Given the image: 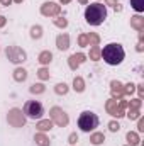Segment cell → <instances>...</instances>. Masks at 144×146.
Returning a JSON list of instances; mask_svg holds the SVG:
<instances>
[{"label": "cell", "instance_id": "4", "mask_svg": "<svg viewBox=\"0 0 144 146\" xmlns=\"http://www.w3.org/2000/svg\"><path fill=\"white\" fill-rule=\"evenodd\" d=\"M24 115L27 117V119H32V121H39V119H42V115H44V107H42V104L39 102V100H27L26 104H24Z\"/></svg>", "mask_w": 144, "mask_h": 146}, {"label": "cell", "instance_id": "22", "mask_svg": "<svg viewBox=\"0 0 144 146\" xmlns=\"http://www.w3.org/2000/svg\"><path fill=\"white\" fill-rule=\"evenodd\" d=\"M36 75H37V78H39L41 82H46V80L51 78V73H49V68H48V66H41V68L36 72Z\"/></svg>", "mask_w": 144, "mask_h": 146}, {"label": "cell", "instance_id": "29", "mask_svg": "<svg viewBox=\"0 0 144 146\" xmlns=\"http://www.w3.org/2000/svg\"><path fill=\"white\" fill-rule=\"evenodd\" d=\"M134 92H136V83L129 82V83H126V85H124V97H131Z\"/></svg>", "mask_w": 144, "mask_h": 146}, {"label": "cell", "instance_id": "33", "mask_svg": "<svg viewBox=\"0 0 144 146\" xmlns=\"http://www.w3.org/2000/svg\"><path fill=\"white\" fill-rule=\"evenodd\" d=\"M119 129H120V124L117 121H110L108 122V131L110 133H119Z\"/></svg>", "mask_w": 144, "mask_h": 146}, {"label": "cell", "instance_id": "34", "mask_svg": "<svg viewBox=\"0 0 144 146\" xmlns=\"http://www.w3.org/2000/svg\"><path fill=\"white\" fill-rule=\"evenodd\" d=\"M76 141H78V134H76V133H71V134L68 136V143H70L71 146H75Z\"/></svg>", "mask_w": 144, "mask_h": 146}, {"label": "cell", "instance_id": "16", "mask_svg": "<svg viewBox=\"0 0 144 146\" xmlns=\"http://www.w3.org/2000/svg\"><path fill=\"white\" fill-rule=\"evenodd\" d=\"M12 78L17 82V83H22V82H26L27 80V70L26 68H22V66H17L14 73H12Z\"/></svg>", "mask_w": 144, "mask_h": 146}, {"label": "cell", "instance_id": "37", "mask_svg": "<svg viewBox=\"0 0 144 146\" xmlns=\"http://www.w3.org/2000/svg\"><path fill=\"white\" fill-rule=\"evenodd\" d=\"M117 3H119V2H117V0H105V3H104V5H105V7H115V5H117Z\"/></svg>", "mask_w": 144, "mask_h": 146}, {"label": "cell", "instance_id": "17", "mask_svg": "<svg viewBox=\"0 0 144 146\" xmlns=\"http://www.w3.org/2000/svg\"><path fill=\"white\" fill-rule=\"evenodd\" d=\"M126 141H127V145L129 146H139L141 138H139L137 131H129V133L126 134Z\"/></svg>", "mask_w": 144, "mask_h": 146}, {"label": "cell", "instance_id": "30", "mask_svg": "<svg viewBox=\"0 0 144 146\" xmlns=\"http://www.w3.org/2000/svg\"><path fill=\"white\" fill-rule=\"evenodd\" d=\"M131 7L137 14H141V12H144V0H131Z\"/></svg>", "mask_w": 144, "mask_h": 146}, {"label": "cell", "instance_id": "7", "mask_svg": "<svg viewBox=\"0 0 144 146\" xmlns=\"http://www.w3.org/2000/svg\"><path fill=\"white\" fill-rule=\"evenodd\" d=\"M49 119L53 121V124H56L59 127H66L68 122H70L68 114L61 109V107H58V106H54V107L49 109Z\"/></svg>", "mask_w": 144, "mask_h": 146}, {"label": "cell", "instance_id": "43", "mask_svg": "<svg viewBox=\"0 0 144 146\" xmlns=\"http://www.w3.org/2000/svg\"><path fill=\"white\" fill-rule=\"evenodd\" d=\"M14 2H15V3H22L24 0H14Z\"/></svg>", "mask_w": 144, "mask_h": 146}, {"label": "cell", "instance_id": "15", "mask_svg": "<svg viewBox=\"0 0 144 146\" xmlns=\"http://www.w3.org/2000/svg\"><path fill=\"white\" fill-rule=\"evenodd\" d=\"M37 61H39V65H41V66H48V65L53 61V53H51V51H48V49L41 51V53H39V56H37Z\"/></svg>", "mask_w": 144, "mask_h": 146}, {"label": "cell", "instance_id": "1", "mask_svg": "<svg viewBox=\"0 0 144 146\" xmlns=\"http://www.w3.org/2000/svg\"><path fill=\"white\" fill-rule=\"evenodd\" d=\"M126 58V51L122 48V44L119 42H108L107 46H104V49H100V60H104L110 66H117L124 61Z\"/></svg>", "mask_w": 144, "mask_h": 146}, {"label": "cell", "instance_id": "13", "mask_svg": "<svg viewBox=\"0 0 144 146\" xmlns=\"http://www.w3.org/2000/svg\"><path fill=\"white\" fill-rule=\"evenodd\" d=\"M131 27L136 29L137 33H143L144 31V17L141 14H136V15L131 17Z\"/></svg>", "mask_w": 144, "mask_h": 146}, {"label": "cell", "instance_id": "24", "mask_svg": "<svg viewBox=\"0 0 144 146\" xmlns=\"http://www.w3.org/2000/svg\"><path fill=\"white\" fill-rule=\"evenodd\" d=\"M87 58H90L92 61H98L100 60V46H90V53L87 54Z\"/></svg>", "mask_w": 144, "mask_h": 146}, {"label": "cell", "instance_id": "35", "mask_svg": "<svg viewBox=\"0 0 144 146\" xmlns=\"http://www.w3.org/2000/svg\"><path fill=\"white\" fill-rule=\"evenodd\" d=\"M136 90H137V94H139V97H137V99H141V100H143V97H144V85H143V83L136 85Z\"/></svg>", "mask_w": 144, "mask_h": 146}, {"label": "cell", "instance_id": "9", "mask_svg": "<svg viewBox=\"0 0 144 146\" xmlns=\"http://www.w3.org/2000/svg\"><path fill=\"white\" fill-rule=\"evenodd\" d=\"M117 102H119V100H115V99L110 97L107 102H105V110H107L110 115H114V117H124V115H126V110L120 109Z\"/></svg>", "mask_w": 144, "mask_h": 146}, {"label": "cell", "instance_id": "44", "mask_svg": "<svg viewBox=\"0 0 144 146\" xmlns=\"http://www.w3.org/2000/svg\"><path fill=\"white\" fill-rule=\"evenodd\" d=\"M75 146H76V145H75Z\"/></svg>", "mask_w": 144, "mask_h": 146}, {"label": "cell", "instance_id": "27", "mask_svg": "<svg viewBox=\"0 0 144 146\" xmlns=\"http://www.w3.org/2000/svg\"><path fill=\"white\" fill-rule=\"evenodd\" d=\"M87 36H88V48L100 44V36H98L97 33H90V34H87Z\"/></svg>", "mask_w": 144, "mask_h": 146}, {"label": "cell", "instance_id": "2", "mask_svg": "<svg viewBox=\"0 0 144 146\" xmlns=\"http://www.w3.org/2000/svg\"><path fill=\"white\" fill-rule=\"evenodd\" d=\"M107 19V7L100 2H93L85 9V21L90 26H100Z\"/></svg>", "mask_w": 144, "mask_h": 146}, {"label": "cell", "instance_id": "28", "mask_svg": "<svg viewBox=\"0 0 144 146\" xmlns=\"http://www.w3.org/2000/svg\"><path fill=\"white\" fill-rule=\"evenodd\" d=\"M53 24H54L56 27H59V29H65V27H68V19L58 15L56 19H53Z\"/></svg>", "mask_w": 144, "mask_h": 146}, {"label": "cell", "instance_id": "40", "mask_svg": "<svg viewBox=\"0 0 144 146\" xmlns=\"http://www.w3.org/2000/svg\"><path fill=\"white\" fill-rule=\"evenodd\" d=\"M114 10H115V12H122V5H120V3H117V5L114 7Z\"/></svg>", "mask_w": 144, "mask_h": 146}, {"label": "cell", "instance_id": "36", "mask_svg": "<svg viewBox=\"0 0 144 146\" xmlns=\"http://www.w3.org/2000/svg\"><path fill=\"white\" fill-rule=\"evenodd\" d=\"M137 131H139V133H143V131H144V119H143V115L137 119Z\"/></svg>", "mask_w": 144, "mask_h": 146}, {"label": "cell", "instance_id": "6", "mask_svg": "<svg viewBox=\"0 0 144 146\" xmlns=\"http://www.w3.org/2000/svg\"><path fill=\"white\" fill-rule=\"evenodd\" d=\"M26 121H27V117L24 115L22 109L12 107V109L9 110V114H7V122L12 127H24L26 126Z\"/></svg>", "mask_w": 144, "mask_h": 146}, {"label": "cell", "instance_id": "38", "mask_svg": "<svg viewBox=\"0 0 144 146\" xmlns=\"http://www.w3.org/2000/svg\"><path fill=\"white\" fill-rule=\"evenodd\" d=\"M5 24H7V17L5 15H0V29L5 27Z\"/></svg>", "mask_w": 144, "mask_h": 146}, {"label": "cell", "instance_id": "3", "mask_svg": "<svg viewBox=\"0 0 144 146\" xmlns=\"http://www.w3.org/2000/svg\"><path fill=\"white\" fill-rule=\"evenodd\" d=\"M98 122H100L98 115H97L95 112H92V110H83V112L80 114V117H78V127H80V131H83V133H92V131H95V129L98 127Z\"/></svg>", "mask_w": 144, "mask_h": 146}, {"label": "cell", "instance_id": "5", "mask_svg": "<svg viewBox=\"0 0 144 146\" xmlns=\"http://www.w3.org/2000/svg\"><path fill=\"white\" fill-rule=\"evenodd\" d=\"M5 54H7V60L14 65H22L27 60V53L19 46H7Z\"/></svg>", "mask_w": 144, "mask_h": 146}, {"label": "cell", "instance_id": "41", "mask_svg": "<svg viewBox=\"0 0 144 146\" xmlns=\"http://www.w3.org/2000/svg\"><path fill=\"white\" fill-rule=\"evenodd\" d=\"M70 2H71V0H59V2H58V3H59V5H68V3H70Z\"/></svg>", "mask_w": 144, "mask_h": 146}, {"label": "cell", "instance_id": "31", "mask_svg": "<svg viewBox=\"0 0 144 146\" xmlns=\"http://www.w3.org/2000/svg\"><path fill=\"white\" fill-rule=\"evenodd\" d=\"M143 107V100L141 99H131L127 102V109H141Z\"/></svg>", "mask_w": 144, "mask_h": 146}, {"label": "cell", "instance_id": "32", "mask_svg": "<svg viewBox=\"0 0 144 146\" xmlns=\"http://www.w3.org/2000/svg\"><path fill=\"white\" fill-rule=\"evenodd\" d=\"M78 46H80V48H88V36H87L85 33H81V34L78 36Z\"/></svg>", "mask_w": 144, "mask_h": 146}, {"label": "cell", "instance_id": "12", "mask_svg": "<svg viewBox=\"0 0 144 146\" xmlns=\"http://www.w3.org/2000/svg\"><path fill=\"white\" fill-rule=\"evenodd\" d=\"M56 48L59 51H66L70 48V36L66 33H61V34L56 36Z\"/></svg>", "mask_w": 144, "mask_h": 146}, {"label": "cell", "instance_id": "42", "mask_svg": "<svg viewBox=\"0 0 144 146\" xmlns=\"http://www.w3.org/2000/svg\"><path fill=\"white\" fill-rule=\"evenodd\" d=\"M78 2H80L81 5H88V0H78Z\"/></svg>", "mask_w": 144, "mask_h": 146}, {"label": "cell", "instance_id": "14", "mask_svg": "<svg viewBox=\"0 0 144 146\" xmlns=\"http://www.w3.org/2000/svg\"><path fill=\"white\" fill-rule=\"evenodd\" d=\"M53 121L51 119H39L36 122V129L39 133H48V131H51L53 129Z\"/></svg>", "mask_w": 144, "mask_h": 146}, {"label": "cell", "instance_id": "8", "mask_svg": "<svg viewBox=\"0 0 144 146\" xmlns=\"http://www.w3.org/2000/svg\"><path fill=\"white\" fill-rule=\"evenodd\" d=\"M39 10L44 17H58L61 14V5L58 2H44Z\"/></svg>", "mask_w": 144, "mask_h": 146}, {"label": "cell", "instance_id": "20", "mask_svg": "<svg viewBox=\"0 0 144 146\" xmlns=\"http://www.w3.org/2000/svg\"><path fill=\"white\" fill-rule=\"evenodd\" d=\"M29 92H31L32 95H41V94L46 92V87H44L42 82H39V83H32V85L29 87Z\"/></svg>", "mask_w": 144, "mask_h": 146}, {"label": "cell", "instance_id": "26", "mask_svg": "<svg viewBox=\"0 0 144 146\" xmlns=\"http://www.w3.org/2000/svg\"><path fill=\"white\" fill-rule=\"evenodd\" d=\"M126 117H127L129 121H136V119H139V117H141V109H127Z\"/></svg>", "mask_w": 144, "mask_h": 146}, {"label": "cell", "instance_id": "10", "mask_svg": "<svg viewBox=\"0 0 144 146\" xmlns=\"http://www.w3.org/2000/svg\"><path fill=\"white\" fill-rule=\"evenodd\" d=\"M85 61H87V54H85V53H75V54H71V56L68 58V66L71 68L73 72H76Z\"/></svg>", "mask_w": 144, "mask_h": 146}, {"label": "cell", "instance_id": "21", "mask_svg": "<svg viewBox=\"0 0 144 146\" xmlns=\"http://www.w3.org/2000/svg\"><path fill=\"white\" fill-rule=\"evenodd\" d=\"M104 141H105V134H104V133H93V134L90 136V143L93 146L102 145Z\"/></svg>", "mask_w": 144, "mask_h": 146}, {"label": "cell", "instance_id": "23", "mask_svg": "<svg viewBox=\"0 0 144 146\" xmlns=\"http://www.w3.org/2000/svg\"><path fill=\"white\" fill-rule=\"evenodd\" d=\"M29 33H31V39H41V37H42V34H44V29H42V26H39V24H37V26H32V27H31V31H29Z\"/></svg>", "mask_w": 144, "mask_h": 146}, {"label": "cell", "instance_id": "18", "mask_svg": "<svg viewBox=\"0 0 144 146\" xmlns=\"http://www.w3.org/2000/svg\"><path fill=\"white\" fill-rule=\"evenodd\" d=\"M34 141H36L37 146H51V141H49V138H48L46 133H39L37 131L36 134H34Z\"/></svg>", "mask_w": 144, "mask_h": 146}, {"label": "cell", "instance_id": "39", "mask_svg": "<svg viewBox=\"0 0 144 146\" xmlns=\"http://www.w3.org/2000/svg\"><path fill=\"white\" fill-rule=\"evenodd\" d=\"M12 2H14V0H0V3H2L3 7H9V5H10Z\"/></svg>", "mask_w": 144, "mask_h": 146}, {"label": "cell", "instance_id": "19", "mask_svg": "<svg viewBox=\"0 0 144 146\" xmlns=\"http://www.w3.org/2000/svg\"><path fill=\"white\" fill-rule=\"evenodd\" d=\"M73 90H75L76 94L85 92V80H83L81 76H75V78H73Z\"/></svg>", "mask_w": 144, "mask_h": 146}, {"label": "cell", "instance_id": "11", "mask_svg": "<svg viewBox=\"0 0 144 146\" xmlns=\"http://www.w3.org/2000/svg\"><path fill=\"white\" fill-rule=\"evenodd\" d=\"M110 92H112V99H115V100L124 99V83L119 80H112L110 82Z\"/></svg>", "mask_w": 144, "mask_h": 146}, {"label": "cell", "instance_id": "25", "mask_svg": "<svg viewBox=\"0 0 144 146\" xmlns=\"http://www.w3.org/2000/svg\"><path fill=\"white\" fill-rule=\"evenodd\" d=\"M68 90H70V87H68L65 82H61V83H56V85H54V94H56V95H66V94H68Z\"/></svg>", "mask_w": 144, "mask_h": 146}]
</instances>
